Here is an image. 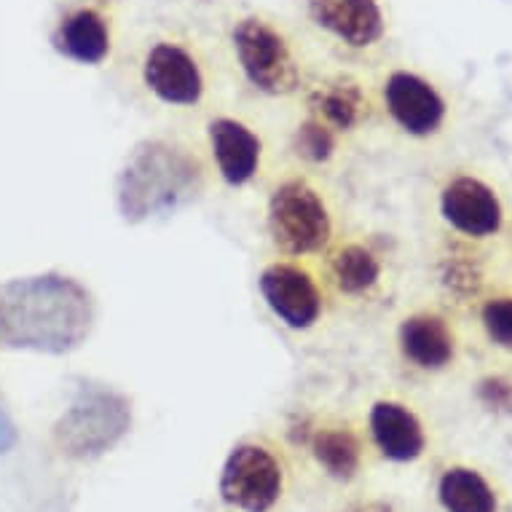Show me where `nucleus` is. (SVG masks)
<instances>
[{
  "mask_svg": "<svg viewBox=\"0 0 512 512\" xmlns=\"http://www.w3.org/2000/svg\"><path fill=\"white\" fill-rule=\"evenodd\" d=\"M507 271H510V277H512V242H510V252H507Z\"/></svg>",
  "mask_w": 512,
  "mask_h": 512,
  "instance_id": "nucleus-22",
  "label": "nucleus"
},
{
  "mask_svg": "<svg viewBox=\"0 0 512 512\" xmlns=\"http://www.w3.org/2000/svg\"><path fill=\"white\" fill-rule=\"evenodd\" d=\"M258 290L279 325L295 333L317 328L333 301L314 261L282 255L263 266L258 274Z\"/></svg>",
  "mask_w": 512,
  "mask_h": 512,
  "instance_id": "nucleus-9",
  "label": "nucleus"
},
{
  "mask_svg": "<svg viewBox=\"0 0 512 512\" xmlns=\"http://www.w3.org/2000/svg\"><path fill=\"white\" fill-rule=\"evenodd\" d=\"M223 62L239 84L261 100H298L314 73L301 27L274 11L247 9L228 19Z\"/></svg>",
  "mask_w": 512,
  "mask_h": 512,
  "instance_id": "nucleus-2",
  "label": "nucleus"
},
{
  "mask_svg": "<svg viewBox=\"0 0 512 512\" xmlns=\"http://www.w3.org/2000/svg\"><path fill=\"white\" fill-rule=\"evenodd\" d=\"M346 512H395V510H392L387 502H360V504H354V507H349Z\"/></svg>",
  "mask_w": 512,
  "mask_h": 512,
  "instance_id": "nucleus-21",
  "label": "nucleus"
},
{
  "mask_svg": "<svg viewBox=\"0 0 512 512\" xmlns=\"http://www.w3.org/2000/svg\"><path fill=\"white\" fill-rule=\"evenodd\" d=\"M118 43V25L113 14V0H76L54 30V46L59 54L78 65H105Z\"/></svg>",
  "mask_w": 512,
  "mask_h": 512,
  "instance_id": "nucleus-13",
  "label": "nucleus"
},
{
  "mask_svg": "<svg viewBox=\"0 0 512 512\" xmlns=\"http://www.w3.org/2000/svg\"><path fill=\"white\" fill-rule=\"evenodd\" d=\"M437 499L445 512H499V494L475 467L454 464L437 480Z\"/></svg>",
  "mask_w": 512,
  "mask_h": 512,
  "instance_id": "nucleus-17",
  "label": "nucleus"
},
{
  "mask_svg": "<svg viewBox=\"0 0 512 512\" xmlns=\"http://www.w3.org/2000/svg\"><path fill=\"white\" fill-rule=\"evenodd\" d=\"M303 113H309L349 143L362 129L376 124L373 81L352 68L314 70L298 97Z\"/></svg>",
  "mask_w": 512,
  "mask_h": 512,
  "instance_id": "nucleus-10",
  "label": "nucleus"
},
{
  "mask_svg": "<svg viewBox=\"0 0 512 512\" xmlns=\"http://www.w3.org/2000/svg\"><path fill=\"white\" fill-rule=\"evenodd\" d=\"M472 341L491 354L494 365H512V277L504 269L464 303Z\"/></svg>",
  "mask_w": 512,
  "mask_h": 512,
  "instance_id": "nucleus-14",
  "label": "nucleus"
},
{
  "mask_svg": "<svg viewBox=\"0 0 512 512\" xmlns=\"http://www.w3.org/2000/svg\"><path fill=\"white\" fill-rule=\"evenodd\" d=\"M132 84L151 108L196 116L212 108L220 68L210 43L191 30L161 27L132 54Z\"/></svg>",
  "mask_w": 512,
  "mask_h": 512,
  "instance_id": "nucleus-3",
  "label": "nucleus"
},
{
  "mask_svg": "<svg viewBox=\"0 0 512 512\" xmlns=\"http://www.w3.org/2000/svg\"><path fill=\"white\" fill-rule=\"evenodd\" d=\"M204 151L212 175L234 191L263 183L271 169L269 137L242 113H210L204 121Z\"/></svg>",
  "mask_w": 512,
  "mask_h": 512,
  "instance_id": "nucleus-8",
  "label": "nucleus"
},
{
  "mask_svg": "<svg viewBox=\"0 0 512 512\" xmlns=\"http://www.w3.org/2000/svg\"><path fill=\"white\" fill-rule=\"evenodd\" d=\"M319 274L330 298L349 306L376 303L392 282L389 255L365 236H338L319 258Z\"/></svg>",
  "mask_w": 512,
  "mask_h": 512,
  "instance_id": "nucleus-11",
  "label": "nucleus"
},
{
  "mask_svg": "<svg viewBox=\"0 0 512 512\" xmlns=\"http://www.w3.org/2000/svg\"><path fill=\"white\" fill-rule=\"evenodd\" d=\"M311 454L322 470L336 480H352L362 467V443L346 424H325L311 435Z\"/></svg>",
  "mask_w": 512,
  "mask_h": 512,
  "instance_id": "nucleus-18",
  "label": "nucleus"
},
{
  "mask_svg": "<svg viewBox=\"0 0 512 512\" xmlns=\"http://www.w3.org/2000/svg\"><path fill=\"white\" fill-rule=\"evenodd\" d=\"M346 148V140L336 135L330 126L317 121L309 113H298V118L290 126L287 135V153L293 156L295 169L319 175L322 169H330L341 159V153Z\"/></svg>",
  "mask_w": 512,
  "mask_h": 512,
  "instance_id": "nucleus-16",
  "label": "nucleus"
},
{
  "mask_svg": "<svg viewBox=\"0 0 512 512\" xmlns=\"http://www.w3.org/2000/svg\"><path fill=\"white\" fill-rule=\"evenodd\" d=\"M376 121L411 151H443L454 143L462 126V100L445 78L432 70L392 62L381 65L373 78Z\"/></svg>",
  "mask_w": 512,
  "mask_h": 512,
  "instance_id": "nucleus-4",
  "label": "nucleus"
},
{
  "mask_svg": "<svg viewBox=\"0 0 512 512\" xmlns=\"http://www.w3.org/2000/svg\"><path fill=\"white\" fill-rule=\"evenodd\" d=\"M17 440V432H14V424L9 421V416L0 411V454H6L11 445Z\"/></svg>",
  "mask_w": 512,
  "mask_h": 512,
  "instance_id": "nucleus-20",
  "label": "nucleus"
},
{
  "mask_svg": "<svg viewBox=\"0 0 512 512\" xmlns=\"http://www.w3.org/2000/svg\"><path fill=\"white\" fill-rule=\"evenodd\" d=\"M478 400L486 405L488 411L512 413V373L510 370L496 368L488 370L486 376L478 381Z\"/></svg>",
  "mask_w": 512,
  "mask_h": 512,
  "instance_id": "nucleus-19",
  "label": "nucleus"
},
{
  "mask_svg": "<svg viewBox=\"0 0 512 512\" xmlns=\"http://www.w3.org/2000/svg\"><path fill=\"white\" fill-rule=\"evenodd\" d=\"M435 228L432 269L440 295L467 303L507 269L512 242V194L483 164H451L429 188Z\"/></svg>",
  "mask_w": 512,
  "mask_h": 512,
  "instance_id": "nucleus-1",
  "label": "nucleus"
},
{
  "mask_svg": "<svg viewBox=\"0 0 512 512\" xmlns=\"http://www.w3.org/2000/svg\"><path fill=\"white\" fill-rule=\"evenodd\" d=\"M285 491V467L263 443H239L220 472L223 502L242 512H269Z\"/></svg>",
  "mask_w": 512,
  "mask_h": 512,
  "instance_id": "nucleus-12",
  "label": "nucleus"
},
{
  "mask_svg": "<svg viewBox=\"0 0 512 512\" xmlns=\"http://www.w3.org/2000/svg\"><path fill=\"white\" fill-rule=\"evenodd\" d=\"M472 330L462 303L445 295L419 301L397 319V360L413 376L448 378L467 365Z\"/></svg>",
  "mask_w": 512,
  "mask_h": 512,
  "instance_id": "nucleus-6",
  "label": "nucleus"
},
{
  "mask_svg": "<svg viewBox=\"0 0 512 512\" xmlns=\"http://www.w3.org/2000/svg\"><path fill=\"white\" fill-rule=\"evenodd\" d=\"M368 435L378 454L397 464L416 462L429 445V429L421 413L397 397H381L370 405Z\"/></svg>",
  "mask_w": 512,
  "mask_h": 512,
  "instance_id": "nucleus-15",
  "label": "nucleus"
},
{
  "mask_svg": "<svg viewBox=\"0 0 512 512\" xmlns=\"http://www.w3.org/2000/svg\"><path fill=\"white\" fill-rule=\"evenodd\" d=\"M301 17L306 38L352 65L384 57L392 38L387 0H303Z\"/></svg>",
  "mask_w": 512,
  "mask_h": 512,
  "instance_id": "nucleus-7",
  "label": "nucleus"
},
{
  "mask_svg": "<svg viewBox=\"0 0 512 512\" xmlns=\"http://www.w3.org/2000/svg\"><path fill=\"white\" fill-rule=\"evenodd\" d=\"M266 234L282 258L319 261L338 239L336 204L303 169L274 177L266 196Z\"/></svg>",
  "mask_w": 512,
  "mask_h": 512,
  "instance_id": "nucleus-5",
  "label": "nucleus"
}]
</instances>
